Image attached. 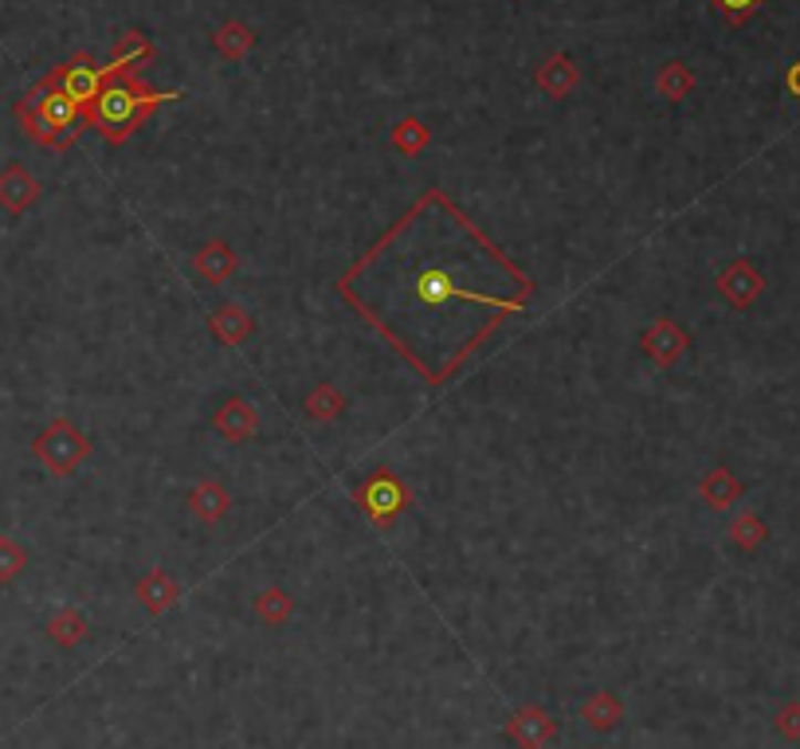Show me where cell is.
<instances>
[{"label": "cell", "instance_id": "1", "mask_svg": "<svg viewBox=\"0 0 800 749\" xmlns=\"http://www.w3.org/2000/svg\"><path fill=\"white\" fill-rule=\"evenodd\" d=\"M177 98H181V91H154L149 83H142V75H111V83L103 86V95L86 111V118L111 146H122L138 134V126L157 106L177 103Z\"/></svg>", "mask_w": 800, "mask_h": 749}, {"label": "cell", "instance_id": "2", "mask_svg": "<svg viewBox=\"0 0 800 749\" xmlns=\"http://www.w3.org/2000/svg\"><path fill=\"white\" fill-rule=\"evenodd\" d=\"M17 118H20V126H24L28 138L43 149H71L79 134L91 126L83 106H79L75 98L63 95L48 75H43L40 83L17 103Z\"/></svg>", "mask_w": 800, "mask_h": 749}, {"label": "cell", "instance_id": "3", "mask_svg": "<svg viewBox=\"0 0 800 749\" xmlns=\"http://www.w3.org/2000/svg\"><path fill=\"white\" fill-rule=\"evenodd\" d=\"M32 456L43 464V471L55 475V479H67L91 456V439L75 428L71 420H52L40 436L32 439Z\"/></svg>", "mask_w": 800, "mask_h": 749}, {"label": "cell", "instance_id": "4", "mask_svg": "<svg viewBox=\"0 0 800 749\" xmlns=\"http://www.w3.org/2000/svg\"><path fill=\"white\" fill-rule=\"evenodd\" d=\"M353 502H357V510H362L365 518H370L373 526H393L396 518L405 514L408 502H413V491H408L405 482L396 479L393 471H373L370 479L353 491Z\"/></svg>", "mask_w": 800, "mask_h": 749}, {"label": "cell", "instance_id": "5", "mask_svg": "<svg viewBox=\"0 0 800 749\" xmlns=\"http://www.w3.org/2000/svg\"><path fill=\"white\" fill-rule=\"evenodd\" d=\"M48 79H52L67 98H75L83 111H91L95 98L103 95V86L111 83V63H98L91 52H75L67 63L48 71Z\"/></svg>", "mask_w": 800, "mask_h": 749}, {"label": "cell", "instance_id": "6", "mask_svg": "<svg viewBox=\"0 0 800 749\" xmlns=\"http://www.w3.org/2000/svg\"><path fill=\"white\" fill-rule=\"evenodd\" d=\"M413 294L424 302V311H444L448 302H491L495 311H502V314L515 311V306H507V302L482 299L479 291H467V287L451 275V268H444V263H424L413 279Z\"/></svg>", "mask_w": 800, "mask_h": 749}, {"label": "cell", "instance_id": "7", "mask_svg": "<svg viewBox=\"0 0 800 749\" xmlns=\"http://www.w3.org/2000/svg\"><path fill=\"white\" fill-rule=\"evenodd\" d=\"M558 734V722L546 707H518L515 715L507 718V738L515 741L518 749H546Z\"/></svg>", "mask_w": 800, "mask_h": 749}, {"label": "cell", "instance_id": "8", "mask_svg": "<svg viewBox=\"0 0 800 749\" xmlns=\"http://www.w3.org/2000/svg\"><path fill=\"white\" fill-rule=\"evenodd\" d=\"M640 345H644V354L652 357L655 365H675L683 354H687V345H690V334L683 326H675L672 319H659V322H652V326L644 330V337H640Z\"/></svg>", "mask_w": 800, "mask_h": 749}, {"label": "cell", "instance_id": "9", "mask_svg": "<svg viewBox=\"0 0 800 749\" xmlns=\"http://www.w3.org/2000/svg\"><path fill=\"white\" fill-rule=\"evenodd\" d=\"M718 291H723L738 311H746V306H754V302L761 299V291H766V275H761L749 259H734L730 268L718 275Z\"/></svg>", "mask_w": 800, "mask_h": 749}, {"label": "cell", "instance_id": "10", "mask_svg": "<svg viewBox=\"0 0 800 749\" xmlns=\"http://www.w3.org/2000/svg\"><path fill=\"white\" fill-rule=\"evenodd\" d=\"M40 193H43L40 181H35L32 173H28L20 162H12V165L0 169V208H4V212L24 216L28 208L40 200Z\"/></svg>", "mask_w": 800, "mask_h": 749}, {"label": "cell", "instance_id": "11", "mask_svg": "<svg viewBox=\"0 0 800 749\" xmlns=\"http://www.w3.org/2000/svg\"><path fill=\"white\" fill-rule=\"evenodd\" d=\"M212 428L228 439V444H243L259 431V408L243 396H228L225 405L216 408L212 416Z\"/></svg>", "mask_w": 800, "mask_h": 749}, {"label": "cell", "instance_id": "12", "mask_svg": "<svg viewBox=\"0 0 800 749\" xmlns=\"http://www.w3.org/2000/svg\"><path fill=\"white\" fill-rule=\"evenodd\" d=\"M157 60V48L146 40L142 32H122L118 40H114V52H111V75H138L146 63Z\"/></svg>", "mask_w": 800, "mask_h": 749}, {"label": "cell", "instance_id": "13", "mask_svg": "<svg viewBox=\"0 0 800 749\" xmlns=\"http://www.w3.org/2000/svg\"><path fill=\"white\" fill-rule=\"evenodd\" d=\"M533 83L542 86L550 98H569L581 86V71H576V63L569 60L565 52H553L546 63H538V71H533Z\"/></svg>", "mask_w": 800, "mask_h": 749}, {"label": "cell", "instance_id": "14", "mask_svg": "<svg viewBox=\"0 0 800 749\" xmlns=\"http://www.w3.org/2000/svg\"><path fill=\"white\" fill-rule=\"evenodd\" d=\"M189 510L200 518V522L216 526V522H225V518L232 514V495H228L225 482L200 479L197 487L189 491Z\"/></svg>", "mask_w": 800, "mask_h": 749}, {"label": "cell", "instance_id": "15", "mask_svg": "<svg viewBox=\"0 0 800 749\" xmlns=\"http://www.w3.org/2000/svg\"><path fill=\"white\" fill-rule=\"evenodd\" d=\"M134 596H138V604L149 612V616H162L165 608H173L177 604V596H181V585L165 573V569H149L146 578L134 585Z\"/></svg>", "mask_w": 800, "mask_h": 749}, {"label": "cell", "instance_id": "16", "mask_svg": "<svg viewBox=\"0 0 800 749\" xmlns=\"http://www.w3.org/2000/svg\"><path fill=\"white\" fill-rule=\"evenodd\" d=\"M208 330H212L216 342L225 345H240L251 337V330H256V322H251V314L243 311V306H236V302H225V306H216L212 319H208Z\"/></svg>", "mask_w": 800, "mask_h": 749}, {"label": "cell", "instance_id": "17", "mask_svg": "<svg viewBox=\"0 0 800 749\" xmlns=\"http://www.w3.org/2000/svg\"><path fill=\"white\" fill-rule=\"evenodd\" d=\"M581 722L596 734H609L624 722V703H620L612 690H593V695L581 703Z\"/></svg>", "mask_w": 800, "mask_h": 749}, {"label": "cell", "instance_id": "18", "mask_svg": "<svg viewBox=\"0 0 800 749\" xmlns=\"http://www.w3.org/2000/svg\"><path fill=\"white\" fill-rule=\"evenodd\" d=\"M698 495H703V502L710 510H730L734 502L741 499V482L734 479L730 467H710V471L703 475V482H698Z\"/></svg>", "mask_w": 800, "mask_h": 749}, {"label": "cell", "instance_id": "19", "mask_svg": "<svg viewBox=\"0 0 800 749\" xmlns=\"http://www.w3.org/2000/svg\"><path fill=\"white\" fill-rule=\"evenodd\" d=\"M197 271H200V279H208V283H225V279H232V271H236V251H232V243H225V240H208L205 248L197 251Z\"/></svg>", "mask_w": 800, "mask_h": 749}, {"label": "cell", "instance_id": "20", "mask_svg": "<svg viewBox=\"0 0 800 749\" xmlns=\"http://www.w3.org/2000/svg\"><path fill=\"white\" fill-rule=\"evenodd\" d=\"M212 48L216 55H225L228 63H236L256 48V32H251L248 24H240V20H225V24L212 32Z\"/></svg>", "mask_w": 800, "mask_h": 749}, {"label": "cell", "instance_id": "21", "mask_svg": "<svg viewBox=\"0 0 800 749\" xmlns=\"http://www.w3.org/2000/svg\"><path fill=\"white\" fill-rule=\"evenodd\" d=\"M48 636H52V644H60V647H79L86 636H91V621H86L83 612L79 608H60L48 621Z\"/></svg>", "mask_w": 800, "mask_h": 749}, {"label": "cell", "instance_id": "22", "mask_svg": "<svg viewBox=\"0 0 800 749\" xmlns=\"http://www.w3.org/2000/svg\"><path fill=\"white\" fill-rule=\"evenodd\" d=\"M695 71L687 67L683 60H672V63H663L659 71H655V91H659L667 103H679V98H687L690 91H695Z\"/></svg>", "mask_w": 800, "mask_h": 749}, {"label": "cell", "instance_id": "23", "mask_svg": "<svg viewBox=\"0 0 800 749\" xmlns=\"http://www.w3.org/2000/svg\"><path fill=\"white\" fill-rule=\"evenodd\" d=\"M256 616L267 624V628H283V624L294 616V596L276 585L263 589V593L256 596Z\"/></svg>", "mask_w": 800, "mask_h": 749}, {"label": "cell", "instance_id": "24", "mask_svg": "<svg viewBox=\"0 0 800 749\" xmlns=\"http://www.w3.org/2000/svg\"><path fill=\"white\" fill-rule=\"evenodd\" d=\"M428 126H424L420 118H396L393 122V134H388V142H393V149L396 154H405V157H420L424 149H428Z\"/></svg>", "mask_w": 800, "mask_h": 749}, {"label": "cell", "instance_id": "25", "mask_svg": "<svg viewBox=\"0 0 800 749\" xmlns=\"http://www.w3.org/2000/svg\"><path fill=\"white\" fill-rule=\"evenodd\" d=\"M307 416L310 420H334V416H342V408H345V396H342V388L337 385H330V381H319V385L310 388L307 393Z\"/></svg>", "mask_w": 800, "mask_h": 749}, {"label": "cell", "instance_id": "26", "mask_svg": "<svg viewBox=\"0 0 800 749\" xmlns=\"http://www.w3.org/2000/svg\"><path fill=\"white\" fill-rule=\"evenodd\" d=\"M730 542L738 545V550H746V553H754V550H761V545L769 542V526L761 522V514H754V510H741L738 518L730 522Z\"/></svg>", "mask_w": 800, "mask_h": 749}, {"label": "cell", "instance_id": "27", "mask_svg": "<svg viewBox=\"0 0 800 749\" xmlns=\"http://www.w3.org/2000/svg\"><path fill=\"white\" fill-rule=\"evenodd\" d=\"M24 569H28L24 545H17L12 538H0V585H12Z\"/></svg>", "mask_w": 800, "mask_h": 749}, {"label": "cell", "instance_id": "28", "mask_svg": "<svg viewBox=\"0 0 800 749\" xmlns=\"http://www.w3.org/2000/svg\"><path fill=\"white\" fill-rule=\"evenodd\" d=\"M710 4H715L718 12H723L726 17V24H746L749 17H754V12L761 9V4H766V0H710Z\"/></svg>", "mask_w": 800, "mask_h": 749}, {"label": "cell", "instance_id": "29", "mask_svg": "<svg viewBox=\"0 0 800 749\" xmlns=\"http://www.w3.org/2000/svg\"><path fill=\"white\" fill-rule=\"evenodd\" d=\"M773 730L785 741H800V703H785L773 715Z\"/></svg>", "mask_w": 800, "mask_h": 749}, {"label": "cell", "instance_id": "30", "mask_svg": "<svg viewBox=\"0 0 800 749\" xmlns=\"http://www.w3.org/2000/svg\"><path fill=\"white\" fill-rule=\"evenodd\" d=\"M785 91H789L792 98H800V60L792 63L789 71H785Z\"/></svg>", "mask_w": 800, "mask_h": 749}]
</instances>
